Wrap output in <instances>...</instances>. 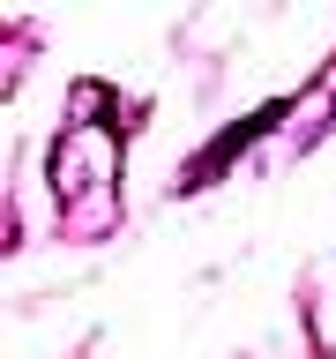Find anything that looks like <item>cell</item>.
Instances as JSON below:
<instances>
[]
</instances>
